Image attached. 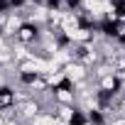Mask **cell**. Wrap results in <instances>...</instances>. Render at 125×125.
<instances>
[{"mask_svg": "<svg viewBox=\"0 0 125 125\" xmlns=\"http://www.w3.org/2000/svg\"><path fill=\"white\" fill-rule=\"evenodd\" d=\"M42 34H44V27H39L37 22H30V20H22V25L17 27V32H15L12 42H15V44H20V47H27V49H34V47L39 44Z\"/></svg>", "mask_w": 125, "mask_h": 125, "instance_id": "obj_1", "label": "cell"}, {"mask_svg": "<svg viewBox=\"0 0 125 125\" xmlns=\"http://www.w3.org/2000/svg\"><path fill=\"white\" fill-rule=\"evenodd\" d=\"M17 105V91L10 83H0V115L3 118H15L12 108Z\"/></svg>", "mask_w": 125, "mask_h": 125, "instance_id": "obj_2", "label": "cell"}]
</instances>
